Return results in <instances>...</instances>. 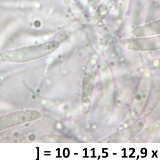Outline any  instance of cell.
Segmentation results:
<instances>
[{
    "label": "cell",
    "instance_id": "obj_5",
    "mask_svg": "<svg viewBox=\"0 0 160 160\" xmlns=\"http://www.w3.org/2000/svg\"><path fill=\"white\" fill-rule=\"evenodd\" d=\"M132 33L139 37L160 35V19L136 27Z\"/></svg>",
    "mask_w": 160,
    "mask_h": 160
},
{
    "label": "cell",
    "instance_id": "obj_7",
    "mask_svg": "<svg viewBox=\"0 0 160 160\" xmlns=\"http://www.w3.org/2000/svg\"><path fill=\"white\" fill-rule=\"evenodd\" d=\"M140 120V121H138L135 124L131 126L130 127H129L125 131L121 132L122 134L120 135L122 137L121 139H123V137L125 136L126 137L124 140H128L132 136L135 135L143 127L145 120L142 119Z\"/></svg>",
    "mask_w": 160,
    "mask_h": 160
},
{
    "label": "cell",
    "instance_id": "obj_8",
    "mask_svg": "<svg viewBox=\"0 0 160 160\" xmlns=\"http://www.w3.org/2000/svg\"><path fill=\"white\" fill-rule=\"evenodd\" d=\"M72 0H63L64 3L67 5H69L71 4Z\"/></svg>",
    "mask_w": 160,
    "mask_h": 160
},
{
    "label": "cell",
    "instance_id": "obj_2",
    "mask_svg": "<svg viewBox=\"0 0 160 160\" xmlns=\"http://www.w3.org/2000/svg\"><path fill=\"white\" fill-rule=\"evenodd\" d=\"M120 43L123 47L131 50H156L160 49V35L122 39Z\"/></svg>",
    "mask_w": 160,
    "mask_h": 160
},
{
    "label": "cell",
    "instance_id": "obj_3",
    "mask_svg": "<svg viewBox=\"0 0 160 160\" xmlns=\"http://www.w3.org/2000/svg\"><path fill=\"white\" fill-rule=\"evenodd\" d=\"M39 112L33 110L19 111L0 117V131L40 118Z\"/></svg>",
    "mask_w": 160,
    "mask_h": 160
},
{
    "label": "cell",
    "instance_id": "obj_4",
    "mask_svg": "<svg viewBox=\"0 0 160 160\" xmlns=\"http://www.w3.org/2000/svg\"><path fill=\"white\" fill-rule=\"evenodd\" d=\"M149 89V80L147 78H144L142 80L137 98L133 104V109L132 110L131 117L136 118L142 111L146 102Z\"/></svg>",
    "mask_w": 160,
    "mask_h": 160
},
{
    "label": "cell",
    "instance_id": "obj_1",
    "mask_svg": "<svg viewBox=\"0 0 160 160\" xmlns=\"http://www.w3.org/2000/svg\"><path fill=\"white\" fill-rule=\"evenodd\" d=\"M60 46L57 41H51L34 46L12 50L1 54L3 60L14 63L28 62L45 57L57 49Z\"/></svg>",
    "mask_w": 160,
    "mask_h": 160
},
{
    "label": "cell",
    "instance_id": "obj_6",
    "mask_svg": "<svg viewBox=\"0 0 160 160\" xmlns=\"http://www.w3.org/2000/svg\"><path fill=\"white\" fill-rule=\"evenodd\" d=\"M116 0H104L97 10L95 19L101 21L108 15Z\"/></svg>",
    "mask_w": 160,
    "mask_h": 160
}]
</instances>
